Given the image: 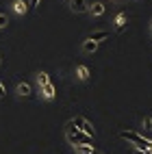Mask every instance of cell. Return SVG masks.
<instances>
[{
  "instance_id": "obj_3",
  "label": "cell",
  "mask_w": 152,
  "mask_h": 154,
  "mask_svg": "<svg viewBox=\"0 0 152 154\" xmlns=\"http://www.w3.org/2000/svg\"><path fill=\"white\" fill-rule=\"evenodd\" d=\"M70 9L74 13H85V11H89V2L87 0H70Z\"/></svg>"
},
{
  "instance_id": "obj_9",
  "label": "cell",
  "mask_w": 152,
  "mask_h": 154,
  "mask_svg": "<svg viewBox=\"0 0 152 154\" xmlns=\"http://www.w3.org/2000/svg\"><path fill=\"white\" fill-rule=\"evenodd\" d=\"M89 13H91V15H102V13H104V5H102V2L89 5Z\"/></svg>"
},
{
  "instance_id": "obj_2",
  "label": "cell",
  "mask_w": 152,
  "mask_h": 154,
  "mask_svg": "<svg viewBox=\"0 0 152 154\" xmlns=\"http://www.w3.org/2000/svg\"><path fill=\"white\" fill-rule=\"evenodd\" d=\"M72 124L80 130V132H85V135L87 137H91V139H94V128H91V124H89V122L85 119V117H80V115H76L74 119H72Z\"/></svg>"
},
{
  "instance_id": "obj_8",
  "label": "cell",
  "mask_w": 152,
  "mask_h": 154,
  "mask_svg": "<svg viewBox=\"0 0 152 154\" xmlns=\"http://www.w3.org/2000/svg\"><path fill=\"white\" fill-rule=\"evenodd\" d=\"M74 148H76L78 154H100L94 146H80V143H78V146H74Z\"/></svg>"
},
{
  "instance_id": "obj_6",
  "label": "cell",
  "mask_w": 152,
  "mask_h": 154,
  "mask_svg": "<svg viewBox=\"0 0 152 154\" xmlns=\"http://www.w3.org/2000/svg\"><path fill=\"white\" fill-rule=\"evenodd\" d=\"M17 94H20V96H24V98H30V96H33V89H30V85L24 80V83H20V85H17Z\"/></svg>"
},
{
  "instance_id": "obj_17",
  "label": "cell",
  "mask_w": 152,
  "mask_h": 154,
  "mask_svg": "<svg viewBox=\"0 0 152 154\" xmlns=\"http://www.w3.org/2000/svg\"><path fill=\"white\" fill-rule=\"evenodd\" d=\"M135 154H152V152H150V150H137Z\"/></svg>"
},
{
  "instance_id": "obj_4",
  "label": "cell",
  "mask_w": 152,
  "mask_h": 154,
  "mask_svg": "<svg viewBox=\"0 0 152 154\" xmlns=\"http://www.w3.org/2000/svg\"><path fill=\"white\" fill-rule=\"evenodd\" d=\"M126 24H128V15L126 13H117V17H115V30L122 33V30L126 28Z\"/></svg>"
},
{
  "instance_id": "obj_1",
  "label": "cell",
  "mask_w": 152,
  "mask_h": 154,
  "mask_svg": "<svg viewBox=\"0 0 152 154\" xmlns=\"http://www.w3.org/2000/svg\"><path fill=\"white\" fill-rule=\"evenodd\" d=\"M119 139L130 141L137 150H150V148H152V139L141 137L139 132H135V130H119Z\"/></svg>"
},
{
  "instance_id": "obj_18",
  "label": "cell",
  "mask_w": 152,
  "mask_h": 154,
  "mask_svg": "<svg viewBox=\"0 0 152 154\" xmlns=\"http://www.w3.org/2000/svg\"><path fill=\"white\" fill-rule=\"evenodd\" d=\"M30 7H39V0H30Z\"/></svg>"
},
{
  "instance_id": "obj_13",
  "label": "cell",
  "mask_w": 152,
  "mask_h": 154,
  "mask_svg": "<svg viewBox=\"0 0 152 154\" xmlns=\"http://www.w3.org/2000/svg\"><path fill=\"white\" fill-rule=\"evenodd\" d=\"M37 80H39V85H46V83H50V76L46 74V72H39V74H37Z\"/></svg>"
},
{
  "instance_id": "obj_10",
  "label": "cell",
  "mask_w": 152,
  "mask_h": 154,
  "mask_svg": "<svg viewBox=\"0 0 152 154\" xmlns=\"http://www.w3.org/2000/svg\"><path fill=\"white\" fill-rule=\"evenodd\" d=\"M76 76H78V80H87L89 78V67L87 65H78L76 67Z\"/></svg>"
},
{
  "instance_id": "obj_11",
  "label": "cell",
  "mask_w": 152,
  "mask_h": 154,
  "mask_svg": "<svg viewBox=\"0 0 152 154\" xmlns=\"http://www.w3.org/2000/svg\"><path fill=\"white\" fill-rule=\"evenodd\" d=\"M26 7H28V5L24 2V0H15V2H13V9H15L17 15H24V13H26Z\"/></svg>"
},
{
  "instance_id": "obj_14",
  "label": "cell",
  "mask_w": 152,
  "mask_h": 154,
  "mask_svg": "<svg viewBox=\"0 0 152 154\" xmlns=\"http://www.w3.org/2000/svg\"><path fill=\"white\" fill-rule=\"evenodd\" d=\"M7 24H9V17H7L5 13H0V28H5Z\"/></svg>"
},
{
  "instance_id": "obj_7",
  "label": "cell",
  "mask_w": 152,
  "mask_h": 154,
  "mask_svg": "<svg viewBox=\"0 0 152 154\" xmlns=\"http://www.w3.org/2000/svg\"><path fill=\"white\" fill-rule=\"evenodd\" d=\"M42 96H44L46 100H52V98H54V85H52V83H46V85L42 87Z\"/></svg>"
},
{
  "instance_id": "obj_5",
  "label": "cell",
  "mask_w": 152,
  "mask_h": 154,
  "mask_svg": "<svg viewBox=\"0 0 152 154\" xmlns=\"http://www.w3.org/2000/svg\"><path fill=\"white\" fill-rule=\"evenodd\" d=\"M109 35H111V30L104 28V30H96V33H91L87 39H91V42H96V44H98V42H102V39H109Z\"/></svg>"
},
{
  "instance_id": "obj_12",
  "label": "cell",
  "mask_w": 152,
  "mask_h": 154,
  "mask_svg": "<svg viewBox=\"0 0 152 154\" xmlns=\"http://www.w3.org/2000/svg\"><path fill=\"white\" fill-rule=\"evenodd\" d=\"M83 50H85V52H96V50H98V44L91 42V39H87V42L83 44Z\"/></svg>"
},
{
  "instance_id": "obj_15",
  "label": "cell",
  "mask_w": 152,
  "mask_h": 154,
  "mask_svg": "<svg viewBox=\"0 0 152 154\" xmlns=\"http://www.w3.org/2000/svg\"><path fill=\"white\" fill-rule=\"evenodd\" d=\"M144 126H146V130H152V117H150V115L144 119Z\"/></svg>"
},
{
  "instance_id": "obj_16",
  "label": "cell",
  "mask_w": 152,
  "mask_h": 154,
  "mask_svg": "<svg viewBox=\"0 0 152 154\" xmlns=\"http://www.w3.org/2000/svg\"><path fill=\"white\" fill-rule=\"evenodd\" d=\"M5 96H7V89H5L2 83H0V98H5Z\"/></svg>"
}]
</instances>
